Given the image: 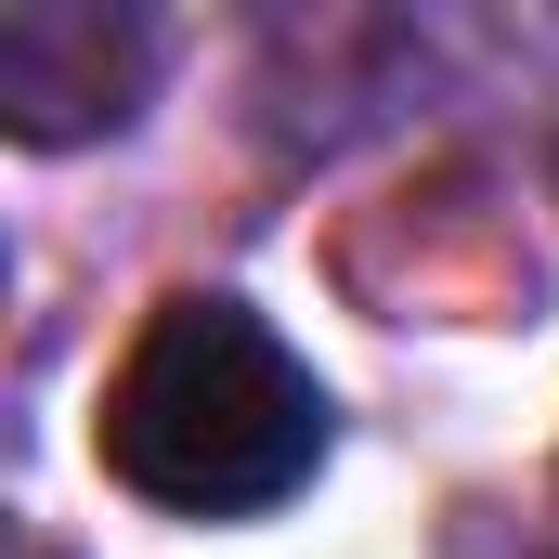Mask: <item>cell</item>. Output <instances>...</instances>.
I'll return each mask as SVG.
<instances>
[{
  "label": "cell",
  "instance_id": "cell-2",
  "mask_svg": "<svg viewBox=\"0 0 559 559\" xmlns=\"http://www.w3.org/2000/svg\"><path fill=\"white\" fill-rule=\"evenodd\" d=\"M156 79V26L105 0H13L0 13V131L13 143H92Z\"/></svg>",
  "mask_w": 559,
  "mask_h": 559
},
{
  "label": "cell",
  "instance_id": "cell-1",
  "mask_svg": "<svg viewBox=\"0 0 559 559\" xmlns=\"http://www.w3.org/2000/svg\"><path fill=\"white\" fill-rule=\"evenodd\" d=\"M105 468L169 521H261L325 468V391L248 299H156L105 378Z\"/></svg>",
  "mask_w": 559,
  "mask_h": 559
}]
</instances>
